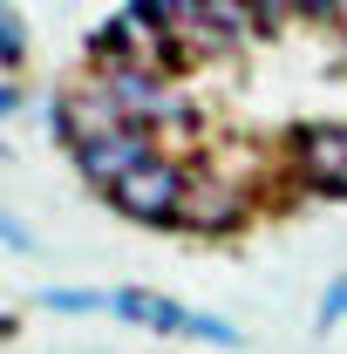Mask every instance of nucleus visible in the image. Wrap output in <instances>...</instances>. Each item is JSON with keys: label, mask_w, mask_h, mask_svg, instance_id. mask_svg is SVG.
Listing matches in <instances>:
<instances>
[{"label": "nucleus", "mask_w": 347, "mask_h": 354, "mask_svg": "<svg viewBox=\"0 0 347 354\" xmlns=\"http://www.w3.org/2000/svg\"><path fill=\"white\" fill-rule=\"evenodd\" d=\"M334 35H341V48H347V0H341V21H334Z\"/></svg>", "instance_id": "4468645a"}, {"label": "nucleus", "mask_w": 347, "mask_h": 354, "mask_svg": "<svg viewBox=\"0 0 347 354\" xmlns=\"http://www.w3.org/2000/svg\"><path fill=\"white\" fill-rule=\"evenodd\" d=\"M341 320H347V272L327 279V293H320V307H313V334H334Z\"/></svg>", "instance_id": "1a4fd4ad"}, {"label": "nucleus", "mask_w": 347, "mask_h": 354, "mask_svg": "<svg viewBox=\"0 0 347 354\" xmlns=\"http://www.w3.org/2000/svg\"><path fill=\"white\" fill-rule=\"evenodd\" d=\"M41 313H62V320H82V313H109V286H41L35 293Z\"/></svg>", "instance_id": "423d86ee"}, {"label": "nucleus", "mask_w": 347, "mask_h": 354, "mask_svg": "<svg viewBox=\"0 0 347 354\" xmlns=\"http://www.w3.org/2000/svg\"><path fill=\"white\" fill-rule=\"evenodd\" d=\"M21 102H28V88L14 82V75H0V123H7V116H21Z\"/></svg>", "instance_id": "ddd939ff"}, {"label": "nucleus", "mask_w": 347, "mask_h": 354, "mask_svg": "<svg viewBox=\"0 0 347 354\" xmlns=\"http://www.w3.org/2000/svg\"><path fill=\"white\" fill-rule=\"evenodd\" d=\"M293 14L313 21V28H334V21H341V0H293Z\"/></svg>", "instance_id": "f8f14e48"}, {"label": "nucleus", "mask_w": 347, "mask_h": 354, "mask_svg": "<svg viewBox=\"0 0 347 354\" xmlns=\"http://www.w3.org/2000/svg\"><path fill=\"white\" fill-rule=\"evenodd\" d=\"M0 245H7V252H35V245H41V239H35V232H28V225L14 218V212H0Z\"/></svg>", "instance_id": "9b49d317"}, {"label": "nucleus", "mask_w": 347, "mask_h": 354, "mask_svg": "<svg viewBox=\"0 0 347 354\" xmlns=\"http://www.w3.org/2000/svg\"><path fill=\"white\" fill-rule=\"evenodd\" d=\"M109 313L130 320V327H143V334H164V341H198V348H225V354L245 348V334H238L225 313L184 307V300L150 293V286H109Z\"/></svg>", "instance_id": "7ed1b4c3"}, {"label": "nucleus", "mask_w": 347, "mask_h": 354, "mask_svg": "<svg viewBox=\"0 0 347 354\" xmlns=\"http://www.w3.org/2000/svg\"><path fill=\"white\" fill-rule=\"evenodd\" d=\"M184 198H191V157L184 150H157L123 184L102 191V205L123 225H143V232H177L184 225Z\"/></svg>", "instance_id": "f03ea898"}, {"label": "nucleus", "mask_w": 347, "mask_h": 354, "mask_svg": "<svg viewBox=\"0 0 347 354\" xmlns=\"http://www.w3.org/2000/svg\"><path fill=\"white\" fill-rule=\"evenodd\" d=\"M252 14H259V35H279L286 21H300V14H293V0H252Z\"/></svg>", "instance_id": "9d476101"}, {"label": "nucleus", "mask_w": 347, "mask_h": 354, "mask_svg": "<svg viewBox=\"0 0 347 354\" xmlns=\"http://www.w3.org/2000/svg\"><path fill=\"white\" fill-rule=\"evenodd\" d=\"M136 7H143V14L171 35V41H184V35L198 28V14H205V0H136Z\"/></svg>", "instance_id": "6e6552de"}, {"label": "nucleus", "mask_w": 347, "mask_h": 354, "mask_svg": "<svg viewBox=\"0 0 347 354\" xmlns=\"http://www.w3.org/2000/svg\"><path fill=\"white\" fill-rule=\"evenodd\" d=\"M28 48H35V35H28L21 7H14V0H0V75H21Z\"/></svg>", "instance_id": "0eeeda50"}, {"label": "nucleus", "mask_w": 347, "mask_h": 354, "mask_svg": "<svg viewBox=\"0 0 347 354\" xmlns=\"http://www.w3.org/2000/svg\"><path fill=\"white\" fill-rule=\"evenodd\" d=\"M157 150H164V143H157V130L123 123V130H102V136H88V143H75V150H68V164H75V177L102 198L109 184H123V177H130L143 157H157Z\"/></svg>", "instance_id": "39448f33"}, {"label": "nucleus", "mask_w": 347, "mask_h": 354, "mask_svg": "<svg viewBox=\"0 0 347 354\" xmlns=\"http://www.w3.org/2000/svg\"><path fill=\"white\" fill-rule=\"evenodd\" d=\"M279 171L300 198L347 205V123H293L279 136Z\"/></svg>", "instance_id": "20e7f679"}, {"label": "nucleus", "mask_w": 347, "mask_h": 354, "mask_svg": "<svg viewBox=\"0 0 347 354\" xmlns=\"http://www.w3.org/2000/svg\"><path fill=\"white\" fill-rule=\"evenodd\" d=\"M265 177L279 171H252V164H225V157H191V198H184V225L191 239H232L265 212Z\"/></svg>", "instance_id": "f257e3e1"}]
</instances>
